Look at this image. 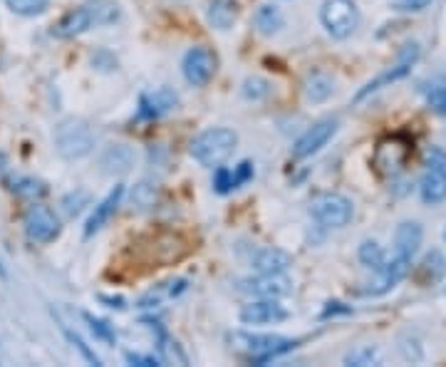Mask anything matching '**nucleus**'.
I'll use <instances>...</instances> for the list:
<instances>
[{"label": "nucleus", "mask_w": 446, "mask_h": 367, "mask_svg": "<svg viewBox=\"0 0 446 367\" xmlns=\"http://www.w3.org/2000/svg\"><path fill=\"white\" fill-rule=\"evenodd\" d=\"M379 362V350L377 347H357L350 355L345 357V365H357V367H367L377 365Z\"/></svg>", "instance_id": "32"}, {"label": "nucleus", "mask_w": 446, "mask_h": 367, "mask_svg": "<svg viewBox=\"0 0 446 367\" xmlns=\"http://www.w3.org/2000/svg\"><path fill=\"white\" fill-rule=\"evenodd\" d=\"M13 191L20 194V196H25V199H37V196L45 194V186H42L37 179L22 176V179H15V181H13Z\"/></svg>", "instance_id": "33"}, {"label": "nucleus", "mask_w": 446, "mask_h": 367, "mask_svg": "<svg viewBox=\"0 0 446 367\" xmlns=\"http://www.w3.org/2000/svg\"><path fill=\"white\" fill-rule=\"evenodd\" d=\"M119 18L122 8L117 0H84L79 8L60 18V22L53 27V35L58 40H72V37L95 30V27L114 25Z\"/></svg>", "instance_id": "1"}, {"label": "nucleus", "mask_w": 446, "mask_h": 367, "mask_svg": "<svg viewBox=\"0 0 446 367\" xmlns=\"http://www.w3.org/2000/svg\"><path fill=\"white\" fill-rule=\"evenodd\" d=\"M251 266L256 273H288V268L293 266V258L283 248H258L251 258Z\"/></svg>", "instance_id": "18"}, {"label": "nucleus", "mask_w": 446, "mask_h": 367, "mask_svg": "<svg viewBox=\"0 0 446 367\" xmlns=\"http://www.w3.org/2000/svg\"><path fill=\"white\" fill-rule=\"evenodd\" d=\"M238 0H206V20L216 30H231L238 18Z\"/></svg>", "instance_id": "20"}, {"label": "nucleus", "mask_w": 446, "mask_h": 367, "mask_svg": "<svg viewBox=\"0 0 446 367\" xmlns=\"http://www.w3.org/2000/svg\"><path fill=\"white\" fill-rule=\"evenodd\" d=\"M236 290L246 298H285L293 290V281L285 273H256L236 283Z\"/></svg>", "instance_id": "8"}, {"label": "nucleus", "mask_w": 446, "mask_h": 367, "mask_svg": "<svg viewBox=\"0 0 446 367\" xmlns=\"http://www.w3.org/2000/svg\"><path fill=\"white\" fill-rule=\"evenodd\" d=\"M407 157H409V147L402 139H387L377 147L374 154V167L384 174V176H394L405 169Z\"/></svg>", "instance_id": "16"}, {"label": "nucleus", "mask_w": 446, "mask_h": 367, "mask_svg": "<svg viewBox=\"0 0 446 367\" xmlns=\"http://www.w3.org/2000/svg\"><path fill=\"white\" fill-rule=\"evenodd\" d=\"M253 179V164L248 162H241L238 167H233V181H236V189L238 186H243V184H248Z\"/></svg>", "instance_id": "40"}, {"label": "nucleus", "mask_w": 446, "mask_h": 367, "mask_svg": "<svg viewBox=\"0 0 446 367\" xmlns=\"http://www.w3.org/2000/svg\"><path fill=\"white\" fill-rule=\"evenodd\" d=\"M241 92H243V97H246V100L261 102V100H265V97L270 95V82H268V79H263V77H248L246 82H243Z\"/></svg>", "instance_id": "30"}, {"label": "nucleus", "mask_w": 446, "mask_h": 367, "mask_svg": "<svg viewBox=\"0 0 446 367\" xmlns=\"http://www.w3.org/2000/svg\"><path fill=\"white\" fill-rule=\"evenodd\" d=\"M238 144V134L228 127H211L196 134L189 144V154L196 164L206 169H216L226 162Z\"/></svg>", "instance_id": "3"}, {"label": "nucleus", "mask_w": 446, "mask_h": 367, "mask_svg": "<svg viewBox=\"0 0 446 367\" xmlns=\"http://www.w3.org/2000/svg\"><path fill=\"white\" fill-rule=\"evenodd\" d=\"M303 92H305V97H308V102L320 105V102H325L332 97V92H335V82H332L330 75L315 70V72H310L308 77H305Z\"/></svg>", "instance_id": "23"}, {"label": "nucleus", "mask_w": 446, "mask_h": 367, "mask_svg": "<svg viewBox=\"0 0 446 367\" xmlns=\"http://www.w3.org/2000/svg\"><path fill=\"white\" fill-rule=\"evenodd\" d=\"M131 164H134V152L126 144H110L100 157V167L105 174H124L131 169Z\"/></svg>", "instance_id": "22"}, {"label": "nucleus", "mask_w": 446, "mask_h": 367, "mask_svg": "<svg viewBox=\"0 0 446 367\" xmlns=\"http://www.w3.org/2000/svg\"><path fill=\"white\" fill-rule=\"evenodd\" d=\"M214 189L218 194H228V191L236 189V181H233V169L228 167H216L214 174Z\"/></svg>", "instance_id": "36"}, {"label": "nucleus", "mask_w": 446, "mask_h": 367, "mask_svg": "<svg viewBox=\"0 0 446 367\" xmlns=\"http://www.w3.org/2000/svg\"><path fill=\"white\" fill-rule=\"evenodd\" d=\"M228 345L233 352L248 357L256 365H265V362L275 360V357L285 355L293 347H298V340H290L283 335H261V333H246V330H233L226 335Z\"/></svg>", "instance_id": "2"}, {"label": "nucleus", "mask_w": 446, "mask_h": 367, "mask_svg": "<svg viewBox=\"0 0 446 367\" xmlns=\"http://www.w3.org/2000/svg\"><path fill=\"white\" fill-rule=\"evenodd\" d=\"M417 60H419V45H417V42H407L405 50L399 53L397 63H394L389 70H384L382 75H377L374 79H369V82L365 84V87L355 95V102H362L365 97H369L372 92H377V89L389 87V84L397 82V79L407 77V75L412 72V67H414Z\"/></svg>", "instance_id": "9"}, {"label": "nucleus", "mask_w": 446, "mask_h": 367, "mask_svg": "<svg viewBox=\"0 0 446 367\" xmlns=\"http://www.w3.org/2000/svg\"><path fill=\"white\" fill-rule=\"evenodd\" d=\"M444 276H446V258L444 253L434 248V251L426 253L424 261L417 268V281H419L421 285H434L439 283Z\"/></svg>", "instance_id": "24"}, {"label": "nucleus", "mask_w": 446, "mask_h": 367, "mask_svg": "<svg viewBox=\"0 0 446 367\" xmlns=\"http://www.w3.org/2000/svg\"><path fill=\"white\" fill-rule=\"evenodd\" d=\"M186 288H189V281L186 278H173V281H166V283H159V285H154L152 290H147V293L137 300V308H142V310L159 308L164 300L178 298Z\"/></svg>", "instance_id": "21"}, {"label": "nucleus", "mask_w": 446, "mask_h": 367, "mask_svg": "<svg viewBox=\"0 0 446 367\" xmlns=\"http://www.w3.org/2000/svg\"><path fill=\"white\" fill-rule=\"evenodd\" d=\"M243 326H275L290 318V310L280 303V298H253L238 313Z\"/></svg>", "instance_id": "10"}, {"label": "nucleus", "mask_w": 446, "mask_h": 367, "mask_svg": "<svg viewBox=\"0 0 446 367\" xmlns=\"http://www.w3.org/2000/svg\"><path fill=\"white\" fill-rule=\"evenodd\" d=\"M55 147L65 159H82L95 149V131L84 120L70 117L55 127Z\"/></svg>", "instance_id": "4"}, {"label": "nucleus", "mask_w": 446, "mask_h": 367, "mask_svg": "<svg viewBox=\"0 0 446 367\" xmlns=\"http://www.w3.org/2000/svg\"><path fill=\"white\" fill-rule=\"evenodd\" d=\"M157 350L162 362H173V365H186V362H189V357L181 350V345H178L166 330H162V328L157 330Z\"/></svg>", "instance_id": "26"}, {"label": "nucleus", "mask_w": 446, "mask_h": 367, "mask_svg": "<svg viewBox=\"0 0 446 367\" xmlns=\"http://www.w3.org/2000/svg\"><path fill=\"white\" fill-rule=\"evenodd\" d=\"M419 196L424 204H441L446 201V152L439 147H431L426 154V172L419 181Z\"/></svg>", "instance_id": "7"}, {"label": "nucleus", "mask_w": 446, "mask_h": 367, "mask_svg": "<svg viewBox=\"0 0 446 367\" xmlns=\"http://www.w3.org/2000/svg\"><path fill=\"white\" fill-rule=\"evenodd\" d=\"M253 22H256V30L261 32V35L270 37V35H275V32L283 30L285 18H283V13H280V8H275V6H261L256 11V18H253Z\"/></svg>", "instance_id": "25"}, {"label": "nucleus", "mask_w": 446, "mask_h": 367, "mask_svg": "<svg viewBox=\"0 0 446 367\" xmlns=\"http://www.w3.org/2000/svg\"><path fill=\"white\" fill-rule=\"evenodd\" d=\"M60 219L48 209V206L32 204L25 214V233L35 243H50L60 236Z\"/></svg>", "instance_id": "13"}, {"label": "nucleus", "mask_w": 446, "mask_h": 367, "mask_svg": "<svg viewBox=\"0 0 446 367\" xmlns=\"http://www.w3.org/2000/svg\"><path fill=\"white\" fill-rule=\"evenodd\" d=\"M87 204H89V194L82 189L70 191V194L63 199V209H65V214H70V216H77Z\"/></svg>", "instance_id": "35"}, {"label": "nucleus", "mask_w": 446, "mask_h": 367, "mask_svg": "<svg viewBox=\"0 0 446 367\" xmlns=\"http://www.w3.org/2000/svg\"><path fill=\"white\" fill-rule=\"evenodd\" d=\"M426 102H429L431 110L446 117V87H434L429 95H426Z\"/></svg>", "instance_id": "39"}, {"label": "nucleus", "mask_w": 446, "mask_h": 367, "mask_svg": "<svg viewBox=\"0 0 446 367\" xmlns=\"http://www.w3.org/2000/svg\"><path fill=\"white\" fill-rule=\"evenodd\" d=\"M154 201H157V189H154L149 181H139L134 189H131V206H137L139 211L152 209Z\"/></svg>", "instance_id": "29"}, {"label": "nucleus", "mask_w": 446, "mask_h": 367, "mask_svg": "<svg viewBox=\"0 0 446 367\" xmlns=\"http://www.w3.org/2000/svg\"><path fill=\"white\" fill-rule=\"evenodd\" d=\"M434 0H394L392 8L399 13H421L431 6Z\"/></svg>", "instance_id": "38"}, {"label": "nucleus", "mask_w": 446, "mask_h": 367, "mask_svg": "<svg viewBox=\"0 0 446 367\" xmlns=\"http://www.w3.org/2000/svg\"><path fill=\"white\" fill-rule=\"evenodd\" d=\"M63 333H65V337H67V340L72 342L74 347H77V350H79V355H82L84 360H87V362H92V365H102L100 355H97V352L92 350V347H89L87 342H84L82 337L77 335V333H72V330H70V328H65V326H63Z\"/></svg>", "instance_id": "34"}, {"label": "nucleus", "mask_w": 446, "mask_h": 367, "mask_svg": "<svg viewBox=\"0 0 446 367\" xmlns=\"http://www.w3.org/2000/svg\"><path fill=\"white\" fill-rule=\"evenodd\" d=\"M0 276H6V268H3V266H0Z\"/></svg>", "instance_id": "42"}, {"label": "nucleus", "mask_w": 446, "mask_h": 367, "mask_svg": "<svg viewBox=\"0 0 446 367\" xmlns=\"http://www.w3.org/2000/svg\"><path fill=\"white\" fill-rule=\"evenodd\" d=\"M360 263L367 268H372V271H379V268L384 266V261H387V256H384V248L379 246L377 241H362V246H360Z\"/></svg>", "instance_id": "27"}, {"label": "nucleus", "mask_w": 446, "mask_h": 367, "mask_svg": "<svg viewBox=\"0 0 446 367\" xmlns=\"http://www.w3.org/2000/svg\"><path fill=\"white\" fill-rule=\"evenodd\" d=\"M6 6L11 8L15 15L22 18H35L50 8V0H6Z\"/></svg>", "instance_id": "28"}, {"label": "nucleus", "mask_w": 446, "mask_h": 367, "mask_svg": "<svg viewBox=\"0 0 446 367\" xmlns=\"http://www.w3.org/2000/svg\"><path fill=\"white\" fill-rule=\"evenodd\" d=\"M320 22L327 35L345 40L360 25V8L355 0H325L320 6Z\"/></svg>", "instance_id": "5"}, {"label": "nucleus", "mask_w": 446, "mask_h": 367, "mask_svg": "<svg viewBox=\"0 0 446 367\" xmlns=\"http://www.w3.org/2000/svg\"><path fill=\"white\" fill-rule=\"evenodd\" d=\"M310 214L325 228H342L355 216V204L342 194H320L310 204Z\"/></svg>", "instance_id": "6"}, {"label": "nucleus", "mask_w": 446, "mask_h": 367, "mask_svg": "<svg viewBox=\"0 0 446 367\" xmlns=\"http://www.w3.org/2000/svg\"><path fill=\"white\" fill-rule=\"evenodd\" d=\"M216 60L214 50L206 48V45H196L189 53L184 55V63H181V72H184L186 82L194 84V87H206V84L214 79L216 75Z\"/></svg>", "instance_id": "11"}, {"label": "nucleus", "mask_w": 446, "mask_h": 367, "mask_svg": "<svg viewBox=\"0 0 446 367\" xmlns=\"http://www.w3.org/2000/svg\"><path fill=\"white\" fill-rule=\"evenodd\" d=\"M337 129H340V122H337L335 117H325V120L315 122V124L310 127V129H305V134L293 144V157L308 159L313 157V154H317L322 147H327V142L337 134Z\"/></svg>", "instance_id": "12"}, {"label": "nucleus", "mask_w": 446, "mask_h": 367, "mask_svg": "<svg viewBox=\"0 0 446 367\" xmlns=\"http://www.w3.org/2000/svg\"><path fill=\"white\" fill-rule=\"evenodd\" d=\"M176 105H178V95L171 87H159L154 89V92H144V95L139 97L137 122L162 120V117L169 115Z\"/></svg>", "instance_id": "14"}, {"label": "nucleus", "mask_w": 446, "mask_h": 367, "mask_svg": "<svg viewBox=\"0 0 446 367\" xmlns=\"http://www.w3.org/2000/svg\"><path fill=\"white\" fill-rule=\"evenodd\" d=\"M124 360L129 365H139V367H162V357L157 355H142V352H124Z\"/></svg>", "instance_id": "37"}, {"label": "nucleus", "mask_w": 446, "mask_h": 367, "mask_svg": "<svg viewBox=\"0 0 446 367\" xmlns=\"http://www.w3.org/2000/svg\"><path fill=\"white\" fill-rule=\"evenodd\" d=\"M122 199H124V186L117 184L114 189H112L110 194H107L105 199L95 206L92 216L87 219V226H84V236L89 238V236H95L97 231H102V228L107 226V221H110L112 216L117 214V209L122 206Z\"/></svg>", "instance_id": "17"}, {"label": "nucleus", "mask_w": 446, "mask_h": 367, "mask_svg": "<svg viewBox=\"0 0 446 367\" xmlns=\"http://www.w3.org/2000/svg\"><path fill=\"white\" fill-rule=\"evenodd\" d=\"M421 226L417 221H405V224L397 226V231H394V253L402 258H414V253L419 251L421 246Z\"/></svg>", "instance_id": "19"}, {"label": "nucleus", "mask_w": 446, "mask_h": 367, "mask_svg": "<svg viewBox=\"0 0 446 367\" xmlns=\"http://www.w3.org/2000/svg\"><path fill=\"white\" fill-rule=\"evenodd\" d=\"M102 303H107V308H117V310H124V300L114 298V295H100Z\"/></svg>", "instance_id": "41"}, {"label": "nucleus", "mask_w": 446, "mask_h": 367, "mask_svg": "<svg viewBox=\"0 0 446 367\" xmlns=\"http://www.w3.org/2000/svg\"><path fill=\"white\" fill-rule=\"evenodd\" d=\"M84 320L89 323V330L95 333V337H100V340H105V342H110V345H114V342H117V333H114V328L107 323V320L95 318V315H89V313H84Z\"/></svg>", "instance_id": "31"}, {"label": "nucleus", "mask_w": 446, "mask_h": 367, "mask_svg": "<svg viewBox=\"0 0 446 367\" xmlns=\"http://www.w3.org/2000/svg\"><path fill=\"white\" fill-rule=\"evenodd\" d=\"M409 266H412L409 258H402V256H397V253H394L389 261H384V266L379 268V271H374V273H377V281H374V283H369L362 293L365 295H384V293H389V290H392L394 285H397L399 281H402L407 273H409Z\"/></svg>", "instance_id": "15"}]
</instances>
